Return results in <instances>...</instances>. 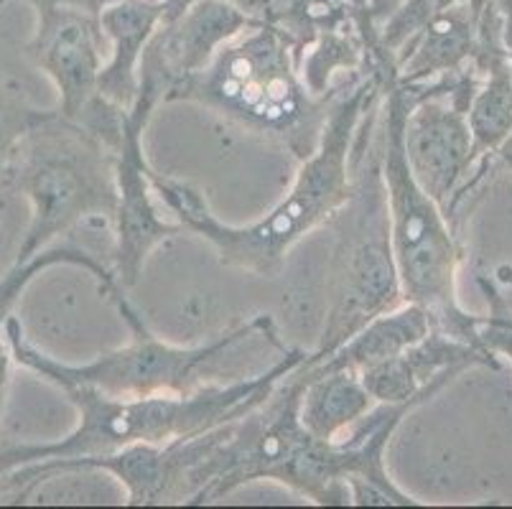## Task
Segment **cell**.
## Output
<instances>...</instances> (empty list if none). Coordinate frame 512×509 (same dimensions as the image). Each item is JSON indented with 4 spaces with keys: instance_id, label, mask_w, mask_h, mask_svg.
I'll list each match as a JSON object with an SVG mask.
<instances>
[{
    "instance_id": "cell-14",
    "label": "cell",
    "mask_w": 512,
    "mask_h": 509,
    "mask_svg": "<svg viewBox=\"0 0 512 509\" xmlns=\"http://www.w3.org/2000/svg\"><path fill=\"white\" fill-rule=\"evenodd\" d=\"M482 0H462L431 13L416 36L395 54L400 84H431L472 67Z\"/></svg>"
},
{
    "instance_id": "cell-9",
    "label": "cell",
    "mask_w": 512,
    "mask_h": 509,
    "mask_svg": "<svg viewBox=\"0 0 512 509\" xmlns=\"http://www.w3.org/2000/svg\"><path fill=\"white\" fill-rule=\"evenodd\" d=\"M411 90L403 146L413 179L451 219L474 189V143L467 110L477 87L474 64Z\"/></svg>"
},
{
    "instance_id": "cell-5",
    "label": "cell",
    "mask_w": 512,
    "mask_h": 509,
    "mask_svg": "<svg viewBox=\"0 0 512 509\" xmlns=\"http://www.w3.org/2000/svg\"><path fill=\"white\" fill-rule=\"evenodd\" d=\"M383 128L380 166L390 217V245L398 268L403 301L423 306L444 334L477 344V314L464 311L456 291L462 250L439 204L421 189L411 174L403 146L411 90L395 79V67L380 74Z\"/></svg>"
},
{
    "instance_id": "cell-13",
    "label": "cell",
    "mask_w": 512,
    "mask_h": 509,
    "mask_svg": "<svg viewBox=\"0 0 512 509\" xmlns=\"http://www.w3.org/2000/svg\"><path fill=\"white\" fill-rule=\"evenodd\" d=\"M472 367L500 370V362L487 349L434 329L403 352L362 370L360 380L375 403L423 405Z\"/></svg>"
},
{
    "instance_id": "cell-20",
    "label": "cell",
    "mask_w": 512,
    "mask_h": 509,
    "mask_svg": "<svg viewBox=\"0 0 512 509\" xmlns=\"http://www.w3.org/2000/svg\"><path fill=\"white\" fill-rule=\"evenodd\" d=\"M57 110H39L23 95V87L11 77L0 74V179L6 176L13 156L23 138L46 123Z\"/></svg>"
},
{
    "instance_id": "cell-11",
    "label": "cell",
    "mask_w": 512,
    "mask_h": 509,
    "mask_svg": "<svg viewBox=\"0 0 512 509\" xmlns=\"http://www.w3.org/2000/svg\"><path fill=\"white\" fill-rule=\"evenodd\" d=\"M260 26L225 0H194L164 18L148 39L138 64L136 100L158 107L184 79L202 72L214 54L248 28Z\"/></svg>"
},
{
    "instance_id": "cell-6",
    "label": "cell",
    "mask_w": 512,
    "mask_h": 509,
    "mask_svg": "<svg viewBox=\"0 0 512 509\" xmlns=\"http://www.w3.org/2000/svg\"><path fill=\"white\" fill-rule=\"evenodd\" d=\"M377 107L362 120L352 151V189L327 219L332 252L327 263V316L311 359H327L375 316L403 303L380 166V130L372 128Z\"/></svg>"
},
{
    "instance_id": "cell-21",
    "label": "cell",
    "mask_w": 512,
    "mask_h": 509,
    "mask_svg": "<svg viewBox=\"0 0 512 509\" xmlns=\"http://www.w3.org/2000/svg\"><path fill=\"white\" fill-rule=\"evenodd\" d=\"M479 288H482L490 314L477 316V342L479 347L487 349L497 362L505 359L512 367V311L502 293L490 278H477Z\"/></svg>"
},
{
    "instance_id": "cell-4",
    "label": "cell",
    "mask_w": 512,
    "mask_h": 509,
    "mask_svg": "<svg viewBox=\"0 0 512 509\" xmlns=\"http://www.w3.org/2000/svg\"><path fill=\"white\" fill-rule=\"evenodd\" d=\"M349 79L329 95H314L301 79L296 41L278 28L253 26L220 46L212 62L184 79L166 102L207 107L248 133L278 143L296 161H306L319 146L329 107Z\"/></svg>"
},
{
    "instance_id": "cell-16",
    "label": "cell",
    "mask_w": 512,
    "mask_h": 509,
    "mask_svg": "<svg viewBox=\"0 0 512 509\" xmlns=\"http://www.w3.org/2000/svg\"><path fill=\"white\" fill-rule=\"evenodd\" d=\"M436 326L431 314L418 303L403 301L400 306L390 308L385 314L375 316L370 324L362 326L352 339L342 344L327 359L314 362L309 354V362L314 370L332 372V370H352L360 375L362 370L372 364L383 362L393 354L403 352L406 347L416 344L426 334H431Z\"/></svg>"
},
{
    "instance_id": "cell-19",
    "label": "cell",
    "mask_w": 512,
    "mask_h": 509,
    "mask_svg": "<svg viewBox=\"0 0 512 509\" xmlns=\"http://www.w3.org/2000/svg\"><path fill=\"white\" fill-rule=\"evenodd\" d=\"M194 0H166V16L184 11ZM232 8L260 26H271L291 36L299 46V56L311 41L316 39L319 23H316L314 0H225Z\"/></svg>"
},
{
    "instance_id": "cell-22",
    "label": "cell",
    "mask_w": 512,
    "mask_h": 509,
    "mask_svg": "<svg viewBox=\"0 0 512 509\" xmlns=\"http://www.w3.org/2000/svg\"><path fill=\"white\" fill-rule=\"evenodd\" d=\"M434 13V0H403L380 26L377 34L390 54H398L413 36L421 31L423 23Z\"/></svg>"
},
{
    "instance_id": "cell-23",
    "label": "cell",
    "mask_w": 512,
    "mask_h": 509,
    "mask_svg": "<svg viewBox=\"0 0 512 509\" xmlns=\"http://www.w3.org/2000/svg\"><path fill=\"white\" fill-rule=\"evenodd\" d=\"M497 8H500L502 44H505V54H507V62H510V72H512V0H497ZM505 158H512V135H510V140L505 143V148L500 151V156H497V161H505Z\"/></svg>"
},
{
    "instance_id": "cell-17",
    "label": "cell",
    "mask_w": 512,
    "mask_h": 509,
    "mask_svg": "<svg viewBox=\"0 0 512 509\" xmlns=\"http://www.w3.org/2000/svg\"><path fill=\"white\" fill-rule=\"evenodd\" d=\"M306 385L299 400L301 426L321 441H337L357 420L365 418L375 400L352 370L319 372L304 359Z\"/></svg>"
},
{
    "instance_id": "cell-7",
    "label": "cell",
    "mask_w": 512,
    "mask_h": 509,
    "mask_svg": "<svg viewBox=\"0 0 512 509\" xmlns=\"http://www.w3.org/2000/svg\"><path fill=\"white\" fill-rule=\"evenodd\" d=\"M6 181L31 204L13 263H29L85 219L115 214V148L54 112L18 146Z\"/></svg>"
},
{
    "instance_id": "cell-2",
    "label": "cell",
    "mask_w": 512,
    "mask_h": 509,
    "mask_svg": "<svg viewBox=\"0 0 512 509\" xmlns=\"http://www.w3.org/2000/svg\"><path fill=\"white\" fill-rule=\"evenodd\" d=\"M377 100L380 82L375 77L357 74L349 79L329 107L319 146L306 161H301L288 194L255 222L240 227L220 222L209 212L197 186L166 179L151 166L156 199L174 214L186 232L207 240L217 250L222 265L255 275H276L286 263L288 252L311 230L327 224V219L347 202L357 133Z\"/></svg>"
},
{
    "instance_id": "cell-1",
    "label": "cell",
    "mask_w": 512,
    "mask_h": 509,
    "mask_svg": "<svg viewBox=\"0 0 512 509\" xmlns=\"http://www.w3.org/2000/svg\"><path fill=\"white\" fill-rule=\"evenodd\" d=\"M306 385L304 362L288 372L276 390L235 420L220 446L204 459L194 476V497L189 507H202L230 497L245 484H286L301 497L321 507H347L349 482L365 479L385 489L398 484L385 469V431L347 433L337 441L311 436L299 420L301 390Z\"/></svg>"
},
{
    "instance_id": "cell-3",
    "label": "cell",
    "mask_w": 512,
    "mask_h": 509,
    "mask_svg": "<svg viewBox=\"0 0 512 509\" xmlns=\"http://www.w3.org/2000/svg\"><path fill=\"white\" fill-rule=\"evenodd\" d=\"M306 357L309 352L304 349H286L283 357L260 375L227 385H202L186 395L118 398L82 382L54 380L51 385H57L77 410V428L59 441L26 443L0 451V476L36 461L113 454L138 443L161 446L174 438H192L227 426L265 403L278 382Z\"/></svg>"
},
{
    "instance_id": "cell-10",
    "label": "cell",
    "mask_w": 512,
    "mask_h": 509,
    "mask_svg": "<svg viewBox=\"0 0 512 509\" xmlns=\"http://www.w3.org/2000/svg\"><path fill=\"white\" fill-rule=\"evenodd\" d=\"M156 107L136 100L125 112L123 138L115 151V214L113 255L110 268L123 291H130L141 278L146 260L158 245L186 232L179 222L164 219L151 184V163L143 151V133Z\"/></svg>"
},
{
    "instance_id": "cell-25",
    "label": "cell",
    "mask_w": 512,
    "mask_h": 509,
    "mask_svg": "<svg viewBox=\"0 0 512 509\" xmlns=\"http://www.w3.org/2000/svg\"><path fill=\"white\" fill-rule=\"evenodd\" d=\"M502 163H505V166L512 171V158H505V161H502Z\"/></svg>"
},
{
    "instance_id": "cell-8",
    "label": "cell",
    "mask_w": 512,
    "mask_h": 509,
    "mask_svg": "<svg viewBox=\"0 0 512 509\" xmlns=\"http://www.w3.org/2000/svg\"><path fill=\"white\" fill-rule=\"evenodd\" d=\"M120 319L128 324L130 342L107 352L87 364H67L49 357L26 339L21 321L8 316L6 342L11 357L23 370L36 372L46 382L74 380L95 390L118 395V398H143V395H186L204 385V372L220 362L235 344L253 342L258 336H276L271 316H255L250 324L237 326L214 336L212 342L197 347H174V344L151 334L143 316L128 301V291L113 298Z\"/></svg>"
},
{
    "instance_id": "cell-24",
    "label": "cell",
    "mask_w": 512,
    "mask_h": 509,
    "mask_svg": "<svg viewBox=\"0 0 512 509\" xmlns=\"http://www.w3.org/2000/svg\"><path fill=\"white\" fill-rule=\"evenodd\" d=\"M23 3L34 6L36 11H39V8H49V6H74V8H82V11H90V13H95V16H100L102 8H107L110 3H118V0H23Z\"/></svg>"
},
{
    "instance_id": "cell-18",
    "label": "cell",
    "mask_w": 512,
    "mask_h": 509,
    "mask_svg": "<svg viewBox=\"0 0 512 509\" xmlns=\"http://www.w3.org/2000/svg\"><path fill=\"white\" fill-rule=\"evenodd\" d=\"M57 265H74V268H82L85 273H90L97 280V288H100L102 296L107 301H113L118 293H123V288L118 286L115 280L113 268L107 263H102L97 255L82 250V247H46L44 252H39L34 260L29 263H13L8 268V273L0 278V423H3V410H6V392H8V377H11V349L6 342V321L11 316L13 306H16L18 298L23 296V291L34 283L36 275H41L44 270L57 268Z\"/></svg>"
},
{
    "instance_id": "cell-12",
    "label": "cell",
    "mask_w": 512,
    "mask_h": 509,
    "mask_svg": "<svg viewBox=\"0 0 512 509\" xmlns=\"http://www.w3.org/2000/svg\"><path fill=\"white\" fill-rule=\"evenodd\" d=\"M36 16V34L26 51L57 84L59 115L79 125L102 100L97 90L105 67L100 16L74 6L39 8Z\"/></svg>"
},
{
    "instance_id": "cell-15",
    "label": "cell",
    "mask_w": 512,
    "mask_h": 509,
    "mask_svg": "<svg viewBox=\"0 0 512 509\" xmlns=\"http://www.w3.org/2000/svg\"><path fill=\"white\" fill-rule=\"evenodd\" d=\"M166 16V0H118L102 8L100 26L113 44L97 90L105 100L130 110L138 95V64L148 39Z\"/></svg>"
}]
</instances>
